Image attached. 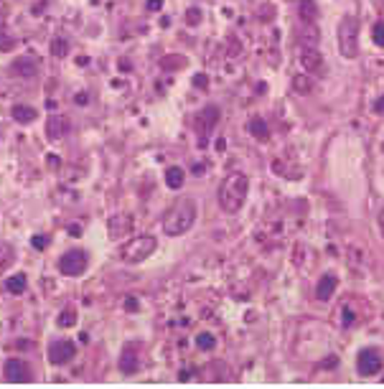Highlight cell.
<instances>
[{
  "instance_id": "8d00e7d4",
  "label": "cell",
  "mask_w": 384,
  "mask_h": 389,
  "mask_svg": "<svg viewBox=\"0 0 384 389\" xmlns=\"http://www.w3.org/2000/svg\"><path fill=\"white\" fill-rule=\"evenodd\" d=\"M46 163H49L51 168H59V165H61V158H59V155H49V158H46Z\"/></svg>"
},
{
  "instance_id": "6da1fadb",
  "label": "cell",
  "mask_w": 384,
  "mask_h": 389,
  "mask_svg": "<svg viewBox=\"0 0 384 389\" xmlns=\"http://www.w3.org/2000/svg\"><path fill=\"white\" fill-rule=\"evenodd\" d=\"M196 214H199V209H196V201L194 199H181V201H176L165 211V217H163V232L168 237L186 234L191 227L196 224Z\"/></svg>"
},
{
  "instance_id": "ba28073f",
  "label": "cell",
  "mask_w": 384,
  "mask_h": 389,
  "mask_svg": "<svg viewBox=\"0 0 384 389\" xmlns=\"http://www.w3.org/2000/svg\"><path fill=\"white\" fill-rule=\"evenodd\" d=\"M3 376H6V381L26 384V381H31V366L23 359H8L3 366Z\"/></svg>"
},
{
  "instance_id": "8fae6325",
  "label": "cell",
  "mask_w": 384,
  "mask_h": 389,
  "mask_svg": "<svg viewBox=\"0 0 384 389\" xmlns=\"http://www.w3.org/2000/svg\"><path fill=\"white\" fill-rule=\"evenodd\" d=\"M336 285H338L336 275H333V272H326V275L318 280V285H316V298H318V300H331V295L336 293Z\"/></svg>"
},
{
  "instance_id": "603a6c76",
  "label": "cell",
  "mask_w": 384,
  "mask_h": 389,
  "mask_svg": "<svg viewBox=\"0 0 384 389\" xmlns=\"http://www.w3.org/2000/svg\"><path fill=\"white\" fill-rule=\"evenodd\" d=\"M293 89H295L298 94H308V92L313 89V79H310L308 74H295V77H293Z\"/></svg>"
},
{
  "instance_id": "f546056e",
  "label": "cell",
  "mask_w": 384,
  "mask_h": 389,
  "mask_svg": "<svg viewBox=\"0 0 384 389\" xmlns=\"http://www.w3.org/2000/svg\"><path fill=\"white\" fill-rule=\"evenodd\" d=\"M31 244H33V250H46L49 247V237L46 234H36V237H31Z\"/></svg>"
},
{
  "instance_id": "1f68e13d",
  "label": "cell",
  "mask_w": 384,
  "mask_h": 389,
  "mask_svg": "<svg viewBox=\"0 0 384 389\" xmlns=\"http://www.w3.org/2000/svg\"><path fill=\"white\" fill-rule=\"evenodd\" d=\"M125 310L127 313H137L140 310V300L137 298H125Z\"/></svg>"
},
{
  "instance_id": "9a60e30c",
  "label": "cell",
  "mask_w": 384,
  "mask_h": 389,
  "mask_svg": "<svg viewBox=\"0 0 384 389\" xmlns=\"http://www.w3.org/2000/svg\"><path fill=\"white\" fill-rule=\"evenodd\" d=\"M13 72L21 74V77H36L39 74V64L33 56H21L16 64H13Z\"/></svg>"
},
{
  "instance_id": "7402d4cb",
  "label": "cell",
  "mask_w": 384,
  "mask_h": 389,
  "mask_svg": "<svg viewBox=\"0 0 384 389\" xmlns=\"http://www.w3.org/2000/svg\"><path fill=\"white\" fill-rule=\"evenodd\" d=\"M6 290L13 295H23L26 293V275H13L6 280Z\"/></svg>"
},
{
  "instance_id": "4dcf8cb0",
  "label": "cell",
  "mask_w": 384,
  "mask_h": 389,
  "mask_svg": "<svg viewBox=\"0 0 384 389\" xmlns=\"http://www.w3.org/2000/svg\"><path fill=\"white\" fill-rule=\"evenodd\" d=\"M194 87L196 89H209V77L206 74H196L194 77Z\"/></svg>"
},
{
  "instance_id": "d4e9b609",
  "label": "cell",
  "mask_w": 384,
  "mask_h": 389,
  "mask_svg": "<svg viewBox=\"0 0 384 389\" xmlns=\"http://www.w3.org/2000/svg\"><path fill=\"white\" fill-rule=\"evenodd\" d=\"M66 54H69V41H66V39H54V41H51V56L64 59Z\"/></svg>"
},
{
  "instance_id": "5b68a950",
  "label": "cell",
  "mask_w": 384,
  "mask_h": 389,
  "mask_svg": "<svg viewBox=\"0 0 384 389\" xmlns=\"http://www.w3.org/2000/svg\"><path fill=\"white\" fill-rule=\"evenodd\" d=\"M87 265H89V257L87 252L82 250H69L59 257V272L66 275V277H79L87 272Z\"/></svg>"
},
{
  "instance_id": "d6a6232c",
  "label": "cell",
  "mask_w": 384,
  "mask_h": 389,
  "mask_svg": "<svg viewBox=\"0 0 384 389\" xmlns=\"http://www.w3.org/2000/svg\"><path fill=\"white\" fill-rule=\"evenodd\" d=\"M16 46V41L13 39H6V36H0V51H11Z\"/></svg>"
},
{
  "instance_id": "cb8c5ba5",
  "label": "cell",
  "mask_w": 384,
  "mask_h": 389,
  "mask_svg": "<svg viewBox=\"0 0 384 389\" xmlns=\"http://www.w3.org/2000/svg\"><path fill=\"white\" fill-rule=\"evenodd\" d=\"M196 346H199L201 351H212V348L217 346V338H214V333H209V331H201V333L196 336Z\"/></svg>"
},
{
  "instance_id": "7bdbcfd3",
  "label": "cell",
  "mask_w": 384,
  "mask_h": 389,
  "mask_svg": "<svg viewBox=\"0 0 384 389\" xmlns=\"http://www.w3.org/2000/svg\"><path fill=\"white\" fill-rule=\"evenodd\" d=\"M376 224H379V229H381V234H384V211L379 214V222H376Z\"/></svg>"
},
{
  "instance_id": "7a4b0ae2",
  "label": "cell",
  "mask_w": 384,
  "mask_h": 389,
  "mask_svg": "<svg viewBox=\"0 0 384 389\" xmlns=\"http://www.w3.org/2000/svg\"><path fill=\"white\" fill-rule=\"evenodd\" d=\"M247 191H250V178L245 173H232L224 178L222 188H219V206L222 211L227 214H237L247 199Z\"/></svg>"
},
{
  "instance_id": "3957f363",
  "label": "cell",
  "mask_w": 384,
  "mask_h": 389,
  "mask_svg": "<svg viewBox=\"0 0 384 389\" xmlns=\"http://www.w3.org/2000/svg\"><path fill=\"white\" fill-rule=\"evenodd\" d=\"M155 247H158L155 237H150V234L135 237V239H130V242L122 247V260H125L127 265H140V262H145V260L155 252Z\"/></svg>"
},
{
  "instance_id": "836d02e7",
  "label": "cell",
  "mask_w": 384,
  "mask_h": 389,
  "mask_svg": "<svg viewBox=\"0 0 384 389\" xmlns=\"http://www.w3.org/2000/svg\"><path fill=\"white\" fill-rule=\"evenodd\" d=\"M74 102H77L79 107H84V104H89V94H87V92H79V94L74 97Z\"/></svg>"
},
{
  "instance_id": "8992f818",
  "label": "cell",
  "mask_w": 384,
  "mask_h": 389,
  "mask_svg": "<svg viewBox=\"0 0 384 389\" xmlns=\"http://www.w3.org/2000/svg\"><path fill=\"white\" fill-rule=\"evenodd\" d=\"M219 117H222V110L217 107V104H209V107H204L196 117H194V127H196V132L201 135V148H206V137L214 132V127H217V122H219Z\"/></svg>"
},
{
  "instance_id": "83f0119b",
  "label": "cell",
  "mask_w": 384,
  "mask_h": 389,
  "mask_svg": "<svg viewBox=\"0 0 384 389\" xmlns=\"http://www.w3.org/2000/svg\"><path fill=\"white\" fill-rule=\"evenodd\" d=\"M371 41H374V46L384 49V21H379V23L371 28Z\"/></svg>"
},
{
  "instance_id": "d6986e66",
  "label": "cell",
  "mask_w": 384,
  "mask_h": 389,
  "mask_svg": "<svg viewBox=\"0 0 384 389\" xmlns=\"http://www.w3.org/2000/svg\"><path fill=\"white\" fill-rule=\"evenodd\" d=\"M165 186L173 188V191H178V188L183 186V170H181L178 165H170V168L165 170Z\"/></svg>"
},
{
  "instance_id": "5bb4252c",
  "label": "cell",
  "mask_w": 384,
  "mask_h": 389,
  "mask_svg": "<svg viewBox=\"0 0 384 389\" xmlns=\"http://www.w3.org/2000/svg\"><path fill=\"white\" fill-rule=\"evenodd\" d=\"M303 66L308 69V72H321L323 69V56H321V51L318 49H303Z\"/></svg>"
},
{
  "instance_id": "ee69618b",
  "label": "cell",
  "mask_w": 384,
  "mask_h": 389,
  "mask_svg": "<svg viewBox=\"0 0 384 389\" xmlns=\"http://www.w3.org/2000/svg\"><path fill=\"white\" fill-rule=\"evenodd\" d=\"M0 31H3V21H0Z\"/></svg>"
},
{
  "instance_id": "74e56055",
  "label": "cell",
  "mask_w": 384,
  "mask_h": 389,
  "mask_svg": "<svg viewBox=\"0 0 384 389\" xmlns=\"http://www.w3.org/2000/svg\"><path fill=\"white\" fill-rule=\"evenodd\" d=\"M16 348H21V351H28V348H33V343H31V341H26V338H21V341L16 343Z\"/></svg>"
},
{
  "instance_id": "d590c367",
  "label": "cell",
  "mask_w": 384,
  "mask_h": 389,
  "mask_svg": "<svg viewBox=\"0 0 384 389\" xmlns=\"http://www.w3.org/2000/svg\"><path fill=\"white\" fill-rule=\"evenodd\" d=\"M163 8V0H148V11H160Z\"/></svg>"
},
{
  "instance_id": "ffe728a7",
  "label": "cell",
  "mask_w": 384,
  "mask_h": 389,
  "mask_svg": "<svg viewBox=\"0 0 384 389\" xmlns=\"http://www.w3.org/2000/svg\"><path fill=\"white\" fill-rule=\"evenodd\" d=\"M250 132H252L257 140H267V137H270V127H267V122L260 120V117H252V120H250Z\"/></svg>"
},
{
  "instance_id": "44dd1931",
  "label": "cell",
  "mask_w": 384,
  "mask_h": 389,
  "mask_svg": "<svg viewBox=\"0 0 384 389\" xmlns=\"http://www.w3.org/2000/svg\"><path fill=\"white\" fill-rule=\"evenodd\" d=\"M130 217H115V219H110V234L112 237H122L127 229H130Z\"/></svg>"
},
{
  "instance_id": "4316f807",
  "label": "cell",
  "mask_w": 384,
  "mask_h": 389,
  "mask_svg": "<svg viewBox=\"0 0 384 389\" xmlns=\"http://www.w3.org/2000/svg\"><path fill=\"white\" fill-rule=\"evenodd\" d=\"M61 328H72L74 323H77V310H72V308H66V310H61V315H59V321H56Z\"/></svg>"
},
{
  "instance_id": "7c38bea8",
  "label": "cell",
  "mask_w": 384,
  "mask_h": 389,
  "mask_svg": "<svg viewBox=\"0 0 384 389\" xmlns=\"http://www.w3.org/2000/svg\"><path fill=\"white\" fill-rule=\"evenodd\" d=\"M66 132H69V122H66V117H61V115L49 117V122H46V135H49L51 140H59V137H64Z\"/></svg>"
},
{
  "instance_id": "ac0fdd59",
  "label": "cell",
  "mask_w": 384,
  "mask_h": 389,
  "mask_svg": "<svg viewBox=\"0 0 384 389\" xmlns=\"http://www.w3.org/2000/svg\"><path fill=\"white\" fill-rule=\"evenodd\" d=\"M303 33H300V41H303V49H316L318 46V28L313 23H303Z\"/></svg>"
},
{
  "instance_id": "e0dca14e",
  "label": "cell",
  "mask_w": 384,
  "mask_h": 389,
  "mask_svg": "<svg viewBox=\"0 0 384 389\" xmlns=\"http://www.w3.org/2000/svg\"><path fill=\"white\" fill-rule=\"evenodd\" d=\"M188 61H186V56H181V54H168V56H163L160 59V69H165V72H178V69H183Z\"/></svg>"
},
{
  "instance_id": "484cf974",
  "label": "cell",
  "mask_w": 384,
  "mask_h": 389,
  "mask_svg": "<svg viewBox=\"0 0 384 389\" xmlns=\"http://www.w3.org/2000/svg\"><path fill=\"white\" fill-rule=\"evenodd\" d=\"M16 260V250L8 244V242H0V267H6Z\"/></svg>"
},
{
  "instance_id": "4fadbf2b",
  "label": "cell",
  "mask_w": 384,
  "mask_h": 389,
  "mask_svg": "<svg viewBox=\"0 0 384 389\" xmlns=\"http://www.w3.org/2000/svg\"><path fill=\"white\" fill-rule=\"evenodd\" d=\"M11 115H13V120L21 122V125H28V122H33V120L39 117L36 107H31V104H13Z\"/></svg>"
},
{
  "instance_id": "30bf717a",
  "label": "cell",
  "mask_w": 384,
  "mask_h": 389,
  "mask_svg": "<svg viewBox=\"0 0 384 389\" xmlns=\"http://www.w3.org/2000/svg\"><path fill=\"white\" fill-rule=\"evenodd\" d=\"M120 369H122V374H135L137 369H140V356H137V348L132 346V343H127L125 348H122V353H120Z\"/></svg>"
},
{
  "instance_id": "52a82bcc",
  "label": "cell",
  "mask_w": 384,
  "mask_h": 389,
  "mask_svg": "<svg viewBox=\"0 0 384 389\" xmlns=\"http://www.w3.org/2000/svg\"><path fill=\"white\" fill-rule=\"evenodd\" d=\"M356 369L361 376H374L381 371V356L376 348H361L356 356Z\"/></svg>"
},
{
  "instance_id": "60d3db41",
  "label": "cell",
  "mask_w": 384,
  "mask_h": 389,
  "mask_svg": "<svg viewBox=\"0 0 384 389\" xmlns=\"http://www.w3.org/2000/svg\"><path fill=\"white\" fill-rule=\"evenodd\" d=\"M77 64H79V66H87V64H89V59H87V56H79V59H77Z\"/></svg>"
},
{
  "instance_id": "277c9868",
  "label": "cell",
  "mask_w": 384,
  "mask_h": 389,
  "mask_svg": "<svg viewBox=\"0 0 384 389\" xmlns=\"http://www.w3.org/2000/svg\"><path fill=\"white\" fill-rule=\"evenodd\" d=\"M338 49L346 59H356L359 54V21L346 16L338 26Z\"/></svg>"
},
{
  "instance_id": "2e32d148",
  "label": "cell",
  "mask_w": 384,
  "mask_h": 389,
  "mask_svg": "<svg viewBox=\"0 0 384 389\" xmlns=\"http://www.w3.org/2000/svg\"><path fill=\"white\" fill-rule=\"evenodd\" d=\"M298 16L303 23H313L316 16H318V8H316V0H300L298 3Z\"/></svg>"
},
{
  "instance_id": "9c48e42d",
  "label": "cell",
  "mask_w": 384,
  "mask_h": 389,
  "mask_svg": "<svg viewBox=\"0 0 384 389\" xmlns=\"http://www.w3.org/2000/svg\"><path fill=\"white\" fill-rule=\"evenodd\" d=\"M74 353H77V346H74L72 341H54V343L49 346V361L56 364V366L72 361Z\"/></svg>"
},
{
  "instance_id": "ab89813d",
  "label": "cell",
  "mask_w": 384,
  "mask_h": 389,
  "mask_svg": "<svg viewBox=\"0 0 384 389\" xmlns=\"http://www.w3.org/2000/svg\"><path fill=\"white\" fill-rule=\"evenodd\" d=\"M69 234H74V237H79V234H82V227H77V224H74V227H69Z\"/></svg>"
},
{
  "instance_id": "f1b7e54d",
  "label": "cell",
  "mask_w": 384,
  "mask_h": 389,
  "mask_svg": "<svg viewBox=\"0 0 384 389\" xmlns=\"http://www.w3.org/2000/svg\"><path fill=\"white\" fill-rule=\"evenodd\" d=\"M201 18H204L201 8H188V11H186V23H188V26H199Z\"/></svg>"
},
{
  "instance_id": "e575fe53",
  "label": "cell",
  "mask_w": 384,
  "mask_h": 389,
  "mask_svg": "<svg viewBox=\"0 0 384 389\" xmlns=\"http://www.w3.org/2000/svg\"><path fill=\"white\" fill-rule=\"evenodd\" d=\"M374 112H376V115H384V94L376 97V102H374Z\"/></svg>"
},
{
  "instance_id": "b9f144b4",
  "label": "cell",
  "mask_w": 384,
  "mask_h": 389,
  "mask_svg": "<svg viewBox=\"0 0 384 389\" xmlns=\"http://www.w3.org/2000/svg\"><path fill=\"white\" fill-rule=\"evenodd\" d=\"M204 170H206V165H196V168H194V175H201Z\"/></svg>"
},
{
  "instance_id": "f35d334b",
  "label": "cell",
  "mask_w": 384,
  "mask_h": 389,
  "mask_svg": "<svg viewBox=\"0 0 384 389\" xmlns=\"http://www.w3.org/2000/svg\"><path fill=\"white\" fill-rule=\"evenodd\" d=\"M351 321H354V313H351V308H346V310H343V323L348 326Z\"/></svg>"
}]
</instances>
